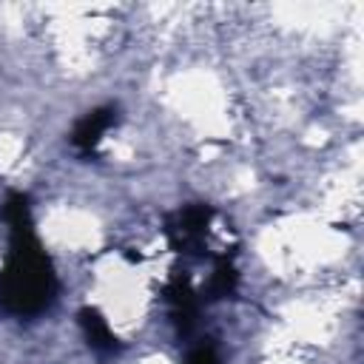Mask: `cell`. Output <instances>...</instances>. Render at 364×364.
Returning <instances> with one entry per match:
<instances>
[{
  "mask_svg": "<svg viewBox=\"0 0 364 364\" xmlns=\"http://www.w3.org/2000/svg\"><path fill=\"white\" fill-rule=\"evenodd\" d=\"M3 222L9 225V253L0 267V307L17 318H34L57 299V273L34 233L26 193L6 196Z\"/></svg>",
  "mask_w": 364,
  "mask_h": 364,
  "instance_id": "6da1fadb",
  "label": "cell"
},
{
  "mask_svg": "<svg viewBox=\"0 0 364 364\" xmlns=\"http://www.w3.org/2000/svg\"><path fill=\"white\" fill-rule=\"evenodd\" d=\"M213 222V208L208 202H191L165 219L168 245L182 256H202L208 245V230Z\"/></svg>",
  "mask_w": 364,
  "mask_h": 364,
  "instance_id": "7a4b0ae2",
  "label": "cell"
},
{
  "mask_svg": "<svg viewBox=\"0 0 364 364\" xmlns=\"http://www.w3.org/2000/svg\"><path fill=\"white\" fill-rule=\"evenodd\" d=\"M162 296H165L168 316H171V324H173L176 336L188 338L199 324V307H202V299L196 296L191 279L185 273L173 270V276L162 287Z\"/></svg>",
  "mask_w": 364,
  "mask_h": 364,
  "instance_id": "3957f363",
  "label": "cell"
},
{
  "mask_svg": "<svg viewBox=\"0 0 364 364\" xmlns=\"http://www.w3.org/2000/svg\"><path fill=\"white\" fill-rule=\"evenodd\" d=\"M114 122H117V111H114V108H94V111H88L85 117L77 119V125H74V131H71V142H74L82 154H91V151L100 145L102 134H105Z\"/></svg>",
  "mask_w": 364,
  "mask_h": 364,
  "instance_id": "277c9868",
  "label": "cell"
},
{
  "mask_svg": "<svg viewBox=\"0 0 364 364\" xmlns=\"http://www.w3.org/2000/svg\"><path fill=\"white\" fill-rule=\"evenodd\" d=\"M77 321H80V330H82V336H85V341H88V347L94 353L111 355V353L119 350V338L114 336V330L108 327L105 316L97 307H82L77 313Z\"/></svg>",
  "mask_w": 364,
  "mask_h": 364,
  "instance_id": "5b68a950",
  "label": "cell"
},
{
  "mask_svg": "<svg viewBox=\"0 0 364 364\" xmlns=\"http://www.w3.org/2000/svg\"><path fill=\"white\" fill-rule=\"evenodd\" d=\"M236 284H239V270H236L233 259H230V256H219L216 264H213V273H210L205 299H208V301L228 299V296L236 293Z\"/></svg>",
  "mask_w": 364,
  "mask_h": 364,
  "instance_id": "8992f818",
  "label": "cell"
},
{
  "mask_svg": "<svg viewBox=\"0 0 364 364\" xmlns=\"http://www.w3.org/2000/svg\"><path fill=\"white\" fill-rule=\"evenodd\" d=\"M185 364H219V355H216V350H213L210 344H202V347H196V350L188 355Z\"/></svg>",
  "mask_w": 364,
  "mask_h": 364,
  "instance_id": "52a82bcc",
  "label": "cell"
}]
</instances>
